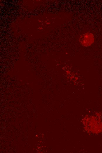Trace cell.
I'll list each match as a JSON object with an SVG mask.
<instances>
[{
  "mask_svg": "<svg viewBox=\"0 0 102 153\" xmlns=\"http://www.w3.org/2000/svg\"><path fill=\"white\" fill-rule=\"evenodd\" d=\"M91 34L86 33L82 35L80 38L79 42L82 45L87 47L90 46L93 43V39Z\"/></svg>",
  "mask_w": 102,
  "mask_h": 153,
  "instance_id": "obj_1",
  "label": "cell"
}]
</instances>
